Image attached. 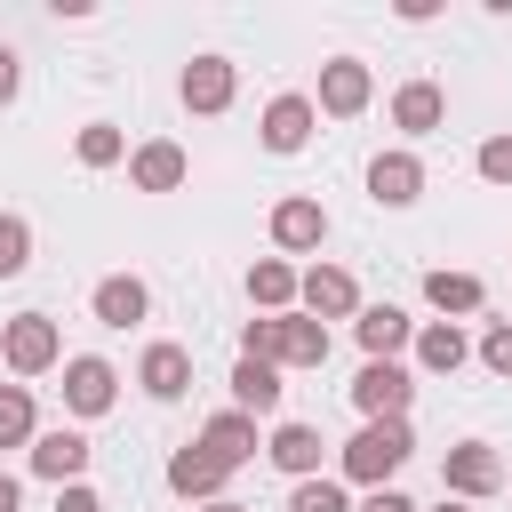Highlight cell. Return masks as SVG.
Listing matches in <instances>:
<instances>
[{
	"label": "cell",
	"mask_w": 512,
	"mask_h": 512,
	"mask_svg": "<svg viewBox=\"0 0 512 512\" xmlns=\"http://www.w3.org/2000/svg\"><path fill=\"white\" fill-rule=\"evenodd\" d=\"M88 304H96V320H104V328H136V320L152 312V288H144L136 272H112V280H96V296H88Z\"/></svg>",
	"instance_id": "obj_13"
},
{
	"label": "cell",
	"mask_w": 512,
	"mask_h": 512,
	"mask_svg": "<svg viewBox=\"0 0 512 512\" xmlns=\"http://www.w3.org/2000/svg\"><path fill=\"white\" fill-rule=\"evenodd\" d=\"M16 80H24L16 72V48H0V104H16Z\"/></svg>",
	"instance_id": "obj_34"
},
{
	"label": "cell",
	"mask_w": 512,
	"mask_h": 512,
	"mask_svg": "<svg viewBox=\"0 0 512 512\" xmlns=\"http://www.w3.org/2000/svg\"><path fill=\"white\" fill-rule=\"evenodd\" d=\"M352 512H416L400 488H368V504H352Z\"/></svg>",
	"instance_id": "obj_33"
},
{
	"label": "cell",
	"mask_w": 512,
	"mask_h": 512,
	"mask_svg": "<svg viewBox=\"0 0 512 512\" xmlns=\"http://www.w3.org/2000/svg\"><path fill=\"white\" fill-rule=\"evenodd\" d=\"M32 472H40V480H56V488H72V480L88 472V440H80L72 424H56V432H32Z\"/></svg>",
	"instance_id": "obj_8"
},
{
	"label": "cell",
	"mask_w": 512,
	"mask_h": 512,
	"mask_svg": "<svg viewBox=\"0 0 512 512\" xmlns=\"http://www.w3.org/2000/svg\"><path fill=\"white\" fill-rule=\"evenodd\" d=\"M480 360H488L496 376H512V320H496V328L480 336Z\"/></svg>",
	"instance_id": "obj_31"
},
{
	"label": "cell",
	"mask_w": 512,
	"mask_h": 512,
	"mask_svg": "<svg viewBox=\"0 0 512 512\" xmlns=\"http://www.w3.org/2000/svg\"><path fill=\"white\" fill-rule=\"evenodd\" d=\"M312 96H272L264 104V152H304L312 144Z\"/></svg>",
	"instance_id": "obj_12"
},
{
	"label": "cell",
	"mask_w": 512,
	"mask_h": 512,
	"mask_svg": "<svg viewBox=\"0 0 512 512\" xmlns=\"http://www.w3.org/2000/svg\"><path fill=\"white\" fill-rule=\"evenodd\" d=\"M16 504H24V488H16L8 472H0V512H16Z\"/></svg>",
	"instance_id": "obj_35"
},
{
	"label": "cell",
	"mask_w": 512,
	"mask_h": 512,
	"mask_svg": "<svg viewBox=\"0 0 512 512\" xmlns=\"http://www.w3.org/2000/svg\"><path fill=\"white\" fill-rule=\"evenodd\" d=\"M24 440H32V392L0 384V448H24Z\"/></svg>",
	"instance_id": "obj_26"
},
{
	"label": "cell",
	"mask_w": 512,
	"mask_h": 512,
	"mask_svg": "<svg viewBox=\"0 0 512 512\" xmlns=\"http://www.w3.org/2000/svg\"><path fill=\"white\" fill-rule=\"evenodd\" d=\"M224 480H232V472H224V464H216L200 440L168 456V488H176V496H208V504H216V488H224Z\"/></svg>",
	"instance_id": "obj_19"
},
{
	"label": "cell",
	"mask_w": 512,
	"mask_h": 512,
	"mask_svg": "<svg viewBox=\"0 0 512 512\" xmlns=\"http://www.w3.org/2000/svg\"><path fill=\"white\" fill-rule=\"evenodd\" d=\"M272 240H280V248H320V240H328V208L304 200V192L280 200V208H272Z\"/></svg>",
	"instance_id": "obj_17"
},
{
	"label": "cell",
	"mask_w": 512,
	"mask_h": 512,
	"mask_svg": "<svg viewBox=\"0 0 512 512\" xmlns=\"http://www.w3.org/2000/svg\"><path fill=\"white\" fill-rule=\"evenodd\" d=\"M112 392H120L112 360H96V352H72V360H64V408H72V416H104Z\"/></svg>",
	"instance_id": "obj_6"
},
{
	"label": "cell",
	"mask_w": 512,
	"mask_h": 512,
	"mask_svg": "<svg viewBox=\"0 0 512 512\" xmlns=\"http://www.w3.org/2000/svg\"><path fill=\"white\" fill-rule=\"evenodd\" d=\"M0 360H8L16 376L56 368V320H48V312H16V320H0Z\"/></svg>",
	"instance_id": "obj_3"
},
{
	"label": "cell",
	"mask_w": 512,
	"mask_h": 512,
	"mask_svg": "<svg viewBox=\"0 0 512 512\" xmlns=\"http://www.w3.org/2000/svg\"><path fill=\"white\" fill-rule=\"evenodd\" d=\"M200 448L224 464V472H240L248 456H256V416H240V408H224V416H208L200 424Z\"/></svg>",
	"instance_id": "obj_14"
},
{
	"label": "cell",
	"mask_w": 512,
	"mask_h": 512,
	"mask_svg": "<svg viewBox=\"0 0 512 512\" xmlns=\"http://www.w3.org/2000/svg\"><path fill=\"white\" fill-rule=\"evenodd\" d=\"M448 120V96L432 88V80H408L400 96H392V128H408V136H432Z\"/></svg>",
	"instance_id": "obj_21"
},
{
	"label": "cell",
	"mask_w": 512,
	"mask_h": 512,
	"mask_svg": "<svg viewBox=\"0 0 512 512\" xmlns=\"http://www.w3.org/2000/svg\"><path fill=\"white\" fill-rule=\"evenodd\" d=\"M440 488H456V496H496V488H504V456H496L488 440H456V448L440 456Z\"/></svg>",
	"instance_id": "obj_5"
},
{
	"label": "cell",
	"mask_w": 512,
	"mask_h": 512,
	"mask_svg": "<svg viewBox=\"0 0 512 512\" xmlns=\"http://www.w3.org/2000/svg\"><path fill=\"white\" fill-rule=\"evenodd\" d=\"M408 400H416V376H408L400 360H368V368L352 376V408H360V416H408Z\"/></svg>",
	"instance_id": "obj_4"
},
{
	"label": "cell",
	"mask_w": 512,
	"mask_h": 512,
	"mask_svg": "<svg viewBox=\"0 0 512 512\" xmlns=\"http://www.w3.org/2000/svg\"><path fill=\"white\" fill-rule=\"evenodd\" d=\"M440 512H472V504H440Z\"/></svg>",
	"instance_id": "obj_37"
},
{
	"label": "cell",
	"mask_w": 512,
	"mask_h": 512,
	"mask_svg": "<svg viewBox=\"0 0 512 512\" xmlns=\"http://www.w3.org/2000/svg\"><path fill=\"white\" fill-rule=\"evenodd\" d=\"M184 168H192L184 144H136V152H128V184H136V192H176Z\"/></svg>",
	"instance_id": "obj_15"
},
{
	"label": "cell",
	"mask_w": 512,
	"mask_h": 512,
	"mask_svg": "<svg viewBox=\"0 0 512 512\" xmlns=\"http://www.w3.org/2000/svg\"><path fill=\"white\" fill-rule=\"evenodd\" d=\"M184 104L192 112H224L232 104V64L224 56H192L184 64Z\"/></svg>",
	"instance_id": "obj_20"
},
{
	"label": "cell",
	"mask_w": 512,
	"mask_h": 512,
	"mask_svg": "<svg viewBox=\"0 0 512 512\" xmlns=\"http://www.w3.org/2000/svg\"><path fill=\"white\" fill-rule=\"evenodd\" d=\"M424 296H432V312H480L488 304V288L472 272H424Z\"/></svg>",
	"instance_id": "obj_24"
},
{
	"label": "cell",
	"mask_w": 512,
	"mask_h": 512,
	"mask_svg": "<svg viewBox=\"0 0 512 512\" xmlns=\"http://www.w3.org/2000/svg\"><path fill=\"white\" fill-rule=\"evenodd\" d=\"M288 512H352V496H344L336 480H296V496H288Z\"/></svg>",
	"instance_id": "obj_29"
},
{
	"label": "cell",
	"mask_w": 512,
	"mask_h": 512,
	"mask_svg": "<svg viewBox=\"0 0 512 512\" xmlns=\"http://www.w3.org/2000/svg\"><path fill=\"white\" fill-rule=\"evenodd\" d=\"M208 512H248V504H232V496H216V504H208Z\"/></svg>",
	"instance_id": "obj_36"
},
{
	"label": "cell",
	"mask_w": 512,
	"mask_h": 512,
	"mask_svg": "<svg viewBox=\"0 0 512 512\" xmlns=\"http://www.w3.org/2000/svg\"><path fill=\"white\" fill-rule=\"evenodd\" d=\"M472 168H480V176H488V184H512V136H488V144H480V160H472Z\"/></svg>",
	"instance_id": "obj_30"
},
{
	"label": "cell",
	"mask_w": 512,
	"mask_h": 512,
	"mask_svg": "<svg viewBox=\"0 0 512 512\" xmlns=\"http://www.w3.org/2000/svg\"><path fill=\"white\" fill-rule=\"evenodd\" d=\"M368 104V64L360 56H336V64H320V104L312 112H336V120H352Z\"/></svg>",
	"instance_id": "obj_11"
},
{
	"label": "cell",
	"mask_w": 512,
	"mask_h": 512,
	"mask_svg": "<svg viewBox=\"0 0 512 512\" xmlns=\"http://www.w3.org/2000/svg\"><path fill=\"white\" fill-rule=\"evenodd\" d=\"M320 448H328V440H320L312 424H280L264 456H272V464H280L288 480H320Z\"/></svg>",
	"instance_id": "obj_18"
},
{
	"label": "cell",
	"mask_w": 512,
	"mask_h": 512,
	"mask_svg": "<svg viewBox=\"0 0 512 512\" xmlns=\"http://www.w3.org/2000/svg\"><path fill=\"white\" fill-rule=\"evenodd\" d=\"M248 296H256L264 312H288V296H296V272H288L280 256H264V264H248Z\"/></svg>",
	"instance_id": "obj_25"
},
{
	"label": "cell",
	"mask_w": 512,
	"mask_h": 512,
	"mask_svg": "<svg viewBox=\"0 0 512 512\" xmlns=\"http://www.w3.org/2000/svg\"><path fill=\"white\" fill-rule=\"evenodd\" d=\"M416 456V432H408V416H368L352 440H344V480H360V488H384L400 464Z\"/></svg>",
	"instance_id": "obj_2"
},
{
	"label": "cell",
	"mask_w": 512,
	"mask_h": 512,
	"mask_svg": "<svg viewBox=\"0 0 512 512\" xmlns=\"http://www.w3.org/2000/svg\"><path fill=\"white\" fill-rule=\"evenodd\" d=\"M32 264V224L24 216H0V280H16Z\"/></svg>",
	"instance_id": "obj_27"
},
{
	"label": "cell",
	"mask_w": 512,
	"mask_h": 512,
	"mask_svg": "<svg viewBox=\"0 0 512 512\" xmlns=\"http://www.w3.org/2000/svg\"><path fill=\"white\" fill-rule=\"evenodd\" d=\"M464 328L456 320H432V328H416V368H432V376H456L464 368Z\"/></svg>",
	"instance_id": "obj_23"
},
{
	"label": "cell",
	"mask_w": 512,
	"mask_h": 512,
	"mask_svg": "<svg viewBox=\"0 0 512 512\" xmlns=\"http://www.w3.org/2000/svg\"><path fill=\"white\" fill-rule=\"evenodd\" d=\"M416 192H424V160L416 152H376L368 160V200L376 208H408Z\"/></svg>",
	"instance_id": "obj_7"
},
{
	"label": "cell",
	"mask_w": 512,
	"mask_h": 512,
	"mask_svg": "<svg viewBox=\"0 0 512 512\" xmlns=\"http://www.w3.org/2000/svg\"><path fill=\"white\" fill-rule=\"evenodd\" d=\"M280 392H288V384H280V368L240 352V368H232V408H240V416H272V408H280Z\"/></svg>",
	"instance_id": "obj_16"
},
{
	"label": "cell",
	"mask_w": 512,
	"mask_h": 512,
	"mask_svg": "<svg viewBox=\"0 0 512 512\" xmlns=\"http://www.w3.org/2000/svg\"><path fill=\"white\" fill-rule=\"evenodd\" d=\"M296 296H304L312 320H344V312H360V288H352V272H336V264H312V272L296 280Z\"/></svg>",
	"instance_id": "obj_9"
},
{
	"label": "cell",
	"mask_w": 512,
	"mask_h": 512,
	"mask_svg": "<svg viewBox=\"0 0 512 512\" xmlns=\"http://www.w3.org/2000/svg\"><path fill=\"white\" fill-rule=\"evenodd\" d=\"M136 384H144L152 400H184V392H192V352H184V344H144Z\"/></svg>",
	"instance_id": "obj_10"
},
{
	"label": "cell",
	"mask_w": 512,
	"mask_h": 512,
	"mask_svg": "<svg viewBox=\"0 0 512 512\" xmlns=\"http://www.w3.org/2000/svg\"><path fill=\"white\" fill-rule=\"evenodd\" d=\"M56 512H104V496L88 480H72V488H56Z\"/></svg>",
	"instance_id": "obj_32"
},
{
	"label": "cell",
	"mask_w": 512,
	"mask_h": 512,
	"mask_svg": "<svg viewBox=\"0 0 512 512\" xmlns=\"http://www.w3.org/2000/svg\"><path fill=\"white\" fill-rule=\"evenodd\" d=\"M408 336H416V328H408L400 304H368V312H360V352H368V360H392Z\"/></svg>",
	"instance_id": "obj_22"
},
{
	"label": "cell",
	"mask_w": 512,
	"mask_h": 512,
	"mask_svg": "<svg viewBox=\"0 0 512 512\" xmlns=\"http://www.w3.org/2000/svg\"><path fill=\"white\" fill-rule=\"evenodd\" d=\"M240 352L248 360H272V368H320L328 360V328L320 320H296V312H264V320H248Z\"/></svg>",
	"instance_id": "obj_1"
},
{
	"label": "cell",
	"mask_w": 512,
	"mask_h": 512,
	"mask_svg": "<svg viewBox=\"0 0 512 512\" xmlns=\"http://www.w3.org/2000/svg\"><path fill=\"white\" fill-rule=\"evenodd\" d=\"M120 152H128V144H120L112 120H88V128H80V160H88V168H112Z\"/></svg>",
	"instance_id": "obj_28"
}]
</instances>
